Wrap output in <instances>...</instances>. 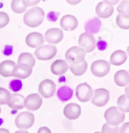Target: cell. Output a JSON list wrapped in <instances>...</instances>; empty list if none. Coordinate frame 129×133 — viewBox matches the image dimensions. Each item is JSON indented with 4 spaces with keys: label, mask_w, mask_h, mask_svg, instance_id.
<instances>
[{
    "label": "cell",
    "mask_w": 129,
    "mask_h": 133,
    "mask_svg": "<svg viewBox=\"0 0 129 133\" xmlns=\"http://www.w3.org/2000/svg\"><path fill=\"white\" fill-rule=\"evenodd\" d=\"M38 92L44 98H51L55 95L56 85L52 80L44 79L39 84Z\"/></svg>",
    "instance_id": "ba28073f"
},
{
    "label": "cell",
    "mask_w": 129,
    "mask_h": 133,
    "mask_svg": "<svg viewBox=\"0 0 129 133\" xmlns=\"http://www.w3.org/2000/svg\"><path fill=\"white\" fill-rule=\"evenodd\" d=\"M45 41L50 44H57L62 41L64 37L62 30L59 28H50L45 32Z\"/></svg>",
    "instance_id": "5bb4252c"
},
{
    "label": "cell",
    "mask_w": 129,
    "mask_h": 133,
    "mask_svg": "<svg viewBox=\"0 0 129 133\" xmlns=\"http://www.w3.org/2000/svg\"><path fill=\"white\" fill-rule=\"evenodd\" d=\"M114 82L118 87H126L129 85V72L126 70H118L114 76Z\"/></svg>",
    "instance_id": "7402d4cb"
},
{
    "label": "cell",
    "mask_w": 129,
    "mask_h": 133,
    "mask_svg": "<svg viewBox=\"0 0 129 133\" xmlns=\"http://www.w3.org/2000/svg\"><path fill=\"white\" fill-rule=\"evenodd\" d=\"M57 54V48L52 44H42L35 49L34 56L37 59L46 61L52 59Z\"/></svg>",
    "instance_id": "7a4b0ae2"
},
{
    "label": "cell",
    "mask_w": 129,
    "mask_h": 133,
    "mask_svg": "<svg viewBox=\"0 0 129 133\" xmlns=\"http://www.w3.org/2000/svg\"><path fill=\"white\" fill-rule=\"evenodd\" d=\"M17 63L26 64V65H29L34 68L35 66V58L32 53H29V52H23V53H21L20 55H19Z\"/></svg>",
    "instance_id": "cb8c5ba5"
},
{
    "label": "cell",
    "mask_w": 129,
    "mask_h": 133,
    "mask_svg": "<svg viewBox=\"0 0 129 133\" xmlns=\"http://www.w3.org/2000/svg\"><path fill=\"white\" fill-rule=\"evenodd\" d=\"M126 53H127V55L129 56V46L127 47V50H126Z\"/></svg>",
    "instance_id": "60d3db41"
},
{
    "label": "cell",
    "mask_w": 129,
    "mask_h": 133,
    "mask_svg": "<svg viewBox=\"0 0 129 133\" xmlns=\"http://www.w3.org/2000/svg\"><path fill=\"white\" fill-rule=\"evenodd\" d=\"M15 133H27V130H23V129H18V130H16Z\"/></svg>",
    "instance_id": "ab89813d"
},
{
    "label": "cell",
    "mask_w": 129,
    "mask_h": 133,
    "mask_svg": "<svg viewBox=\"0 0 129 133\" xmlns=\"http://www.w3.org/2000/svg\"><path fill=\"white\" fill-rule=\"evenodd\" d=\"M109 98H110V94L108 90L105 88H97L94 91L91 103L97 107H103L107 104Z\"/></svg>",
    "instance_id": "9c48e42d"
},
{
    "label": "cell",
    "mask_w": 129,
    "mask_h": 133,
    "mask_svg": "<svg viewBox=\"0 0 129 133\" xmlns=\"http://www.w3.org/2000/svg\"><path fill=\"white\" fill-rule=\"evenodd\" d=\"M9 15L5 12H0V29L5 27L9 23Z\"/></svg>",
    "instance_id": "1f68e13d"
},
{
    "label": "cell",
    "mask_w": 129,
    "mask_h": 133,
    "mask_svg": "<svg viewBox=\"0 0 129 133\" xmlns=\"http://www.w3.org/2000/svg\"><path fill=\"white\" fill-rule=\"evenodd\" d=\"M11 94L8 90L4 87H0V105L7 104L10 101Z\"/></svg>",
    "instance_id": "f1b7e54d"
},
{
    "label": "cell",
    "mask_w": 129,
    "mask_h": 133,
    "mask_svg": "<svg viewBox=\"0 0 129 133\" xmlns=\"http://www.w3.org/2000/svg\"><path fill=\"white\" fill-rule=\"evenodd\" d=\"M127 60V53L124 50H117L110 56V64L114 66H121Z\"/></svg>",
    "instance_id": "44dd1931"
},
{
    "label": "cell",
    "mask_w": 129,
    "mask_h": 133,
    "mask_svg": "<svg viewBox=\"0 0 129 133\" xmlns=\"http://www.w3.org/2000/svg\"><path fill=\"white\" fill-rule=\"evenodd\" d=\"M66 1L68 2V3L70 4V5H78V4H79L82 0H66Z\"/></svg>",
    "instance_id": "8d00e7d4"
},
{
    "label": "cell",
    "mask_w": 129,
    "mask_h": 133,
    "mask_svg": "<svg viewBox=\"0 0 129 133\" xmlns=\"http://www.w3.org/2000/svg\"><path fill=\"white\" fill-rule=\"evenodd\" d=\"M57 95H58L59 99H60V101H62V102H66V101L70 100L72 97L73 92H72V90L70 89V87L65 85V87H62L60 89L58 90Z\"/></svg>",
    "instance_id": "d4e9b609"
},
{
    "label": "cell",
    "mask_w": 129,
    "mask_h": 133,
    "mask_svg": "<svg viewBox=\"0 0 129 133\" xmlns=\"http://www.w3.org/2000/svg\"><path fill=\"white\" fill-rule=\"evenodd\" d=\"M45 42V37L42 36L40 32H30L26 35L25 38V43L28 47L33 49H36L37 47L42 45Z\"/></svg>",
    "instance_id": "2e32d148"
},
{
    "label": "cell",
    "mask_w": 129,
    "mask_h": 133,
    "mask_svg": "<svg viewBox=\"0 0 129 133\" xmlns=\"http://www.w3.org/2000/svg\"><path fill=\"white\" fill-rule=\"evenodd\" d=\"M15 66H16V64L13 60L7 59L2 61L0 63V76L4 77H12Z\"/></svg>",
    "instance_id": "ffe728a7"
},
{
    "label": "cell",
    "mask_w": 129,
    "mask_h": 133,
    "mask_svg": "<svg viewBox=\"0 0 129 133\" xmlns=\"http://www.w3.org/2000/svg\"><path fill=\"white\" fill-rule=\"evenodd\" d=\"M37 132H38V133H51L52 131H51V130L49 128H47V127L44 126V127H41Z\"/></svg>",
    "instance_id": "e575fe53"
},
{
    "label": "cell",
    "mask_w": 129,
    "mask_h": 133,
    "mask_svg": "<svg viewBox=\"0 0 129 133\" xmlns=\"http://www.w3.org/2000/svg\"><path fill=\"white\" fill-rule=\"evenodd\" d=\"M102 132H120V128L118 126H114V125H110L108 123H105L102 127Z\"/></svg>",
    "instance_id": "4dcf8cb0"
},
{
    "label": "cell",
    "mask_w": 129,
    "mask_h": 133,
    "mask_svg": "<svg viewBox=\"0 0 129 133\" xmlns=\"http://www.w3.org/2000/svg\"><path fill=\"white\" fill-rule=\"evenodd\" d=\"M24 100L25 97L23 95H20V94L18 93L12 94L10 101L7 103V105L11 109H14V110H22V109L25 108Z\"/></svg>",
    "instance_id": "d6986e66"
},
{
    "label": "cell",
    "mask_w": 129,
    "mask_h": 133,
    "mask_svg": "<svg viewBox=\"0 0 129 133\" xmlns=\"http://www.w3.org/2000/svg\"><path fill=\"white\" fill-rule=\"evenodd\" d=\"M33 73V66L26 65V64L17 63L14 69L12 77H15L18 79H25L28 78Z\"/></svg>",
    "instance_id": "9a60e30c"
},
{
    "label": "cell",
    "mask_w": 129,
    "mask_h": 133,
    "mask_svg": "<svg viewBox=\"0 0 129 133\" xmlns=\"http://www.w3.org/2000/svg\"><path fill=\"white\" fill-rule=\"evenodd\" d=\"M125 93H126V96H127L128 98H129V85L126 87V89H125Z\"/></svg>",
    "instance_id": "f35d334b"
},
{
    "label": "cell",
    "mask_w": 129,
    "mask_h": 133,
    "mask_svg": "<svg viewBox=\"0 0 129 133\" xmlns=\"http://www.w3.org/2000/svg\"><path fill=\"white\" fill-rule=\"evenodd\" d=\"M79 45L84 49L88 53L92 52L97 47V42L91 33L84 32L79 37Z\"/></svg>",
    "instance_id": "30bf717a"
},
{
    "label": "cell",
    "mask_w": 129,
    "mask_h": 133,
    "mask_svg": "<svg viewBox=\"0 0 129 133\" xmlns=\"http://www.w3.org/2000/svg\"><path fill=\"white\" fill-rule=\"evenodd\" d=\"M104 118L108 124L118 126L120 123H122L126 119L125 112L121 111L118 109V107L111 106L105 111Z\"/></svg>",
    "instance_id": "3957f363"
},
{
    "label": "cell",
    "mask_w": 129,
    "mask_h": 133,
    "mask_svg": "<svg viewBox=\"0 0 129 133\" xmlns=\"http://www.w3.org/2000/svg\"><path fill=\"white\" fill-rule=\"evenodd\" d=\"M44 19V12L41 7L32 6L23 15V23L31 28L38 27Z\"/></svg>",
    "instance_id": "6da1fadb"
},
{
    "label": "cell",
    "mask_w": 129,
    "mask_h": 133,
    "mask_svg": "<svg viewBox=\"0 0 129 133\" xmlns=\"http://www.w3.org/2000/svg\"><path fill=\"white\" fill-rule=\"evenodd\" d=\"M40 2H41V0H23V3H24V5H26L27 7L34 6V5H36L37 4H39Z\"/></svg>",
    "instance_id": "d6a6232c"
},
{
    "label": "cell",
    "mask_w": 129,
    "mask_h": 133,
    "mask_svg": "<svg viewBox=\"0 0 129 133\" xmlns=\"http://www.w3.org/2000/svg\"><path fill=\"white\" fill-rule=\"evenodd\" d=\"M35 118L34 115L31 111H23L20 112L15 120V124L17 129H23V130H28L32 128L34 124Z\"/></svg>",
    "instance_id": "5b68a950"
},
{
    "label": "cell",
    "mask_w": 129,
    "mask_h": 133,
    "mask_svg": "<svg viewBox=\"0 0 129 133\" xmlns=\"http://www.w3.org/2000/svg\"><path fill=\"white\" fill-rule=\"evenodd\" d=\"M93 90L87 83H81L76 87V97L81 103H87L93 97Z\"/></svg>",
    "instance_id": "52a82bcc"
},
{
    "label": "cell",
    "mask_w": 129,
    "mask_h": 133,
    "mask_svg": "<svg viewBox=\"0 0 129 133\" xmlns=\"http://www.w3.org/2000/svg\"><path fill=\"white\" fill-rule=\"evenodd\" d=\"M0 133H9V130L5 128H0Z\"/></svg>",
    "instance_id": "74e56055"
},
{
    "label": "cell",
    "mask_w": 129,
    "mask_h": 133,
    "mask_svg": "<svg viewBox=\"0 0 129 133\" xmlns=\"http://www.w3.org/2000/svg\"><path fill=\"white\" fill-rule=\"evenodd\" d=\"M117 107L123 112H129V98L126 95H122L117 98Z\"/></svg>",
    "instance_id": "4316f807"
},
{
    "label": "cell",
    "mask_w": 129,
    "mask_h": 133,
    "mask_svg": "<svg viewBox=\"0 0 129 133\" xmlns=\"http://www.w3.org/2000/svg\"><path fill=\"white\" fill-rule=\"evenodd\" d=\"M63 114L70 121L77 120L81 114V107L75 103H68L63 109Z\"/></svg>",
    "instance_id": "7c38bea8"
},
{
    "label": "cell",
    "mask_w": 129,
    "mask_h": 133,
    "mask_svg": "<svg viewBox=\"0 0 129 133\" xmlns=\"http://www.w3.org/2000/svg\"><path fill=\"white\" fill-rule=\"evenodd\" d=\"M114 13V7L113 5H108L104 1L99 2L96 6V14L99 18H109Z\"/></svg>",
    "instance_id": "e0dca14e"
},
{
    "label": "cell",
    "mask_w": 129,
    "mask_h": 133,
    "mask_svg": "<svg viewBox=\"0 0 129 133\" xmlns=\"http://www.w3.org/2000/svg\"><path fill=\"white\" fill-rule=\"evenodd\" d=\"M90 71L97 77H106L110 71V63L104 59L95 60L90 66Z\"/></svg>",
    "instance_id": "8992f818"
},
{
    "label": "cell",
    "mask_w": 129,
    "mask_h": 133,
    "mask_svg": "<svg viewBox=\"0 0 129 133\" xmlns=\"http://www.w3.org/2000/svg\"><path fill=\"white\" fill-rule=\"evenodd\" d=\"M60 25L62 28V30L71 32V31L77 29L78 25H79V21H78L77 17H75L74 15H66L60 18Z\"/></svg>",
    "instance_id": "4fadbf2b"
},
{
    "label": "cell",
    "mask_w": 129,
    "mask_h": 133,
    "mask_svg": "<svg viewBox=\"0 0 129 133\" xmlns=\"http://www.w3.org/2000/svg\"><path fill=\"white\" fill-rule=\"evenodd\" d=\"M120 132L122 133H126L129 132V122H126L121 126L120 128Z\"/></svg>",
    "instance_id": "836d02e7"
},
{
    "label": "cell",
    "mask_w": 129,
    "mask_h": 133,
    "mask_svg": "<svg viewBox=\"0 0 129 133\" xmlns=\"http://www.w3.org/2000/svg\"><path fill=\"white\" fill-rule=\"evenodd\" d=\"M11 9L15 14H23L27 10V6L23 3V0H12Z\"/></svg>",
    "instance_id": "484cf974"
},
{
    "label": "cell",
    "mask_w": 129,
    "mask_h": 133,
    "mask_svg": "<svg viewBox=\"0 0 129 133\" xmlns=\"http://www.w3.org/2000/svg\"><path fill=\"white\" fill-rule=\"evenodd\" d=\"M70 68L69 63L63 59H57L51 66V71L53 75L62 76L68 71Z\"/></svg>",
    "instance_id": "ac0fdd59"
},
{
    "label": "cell",
    "mask_w": 129,
    "mask_h": 133,
    "mask_svg": "<svg viewBox=\"0 0 129 133\" xmlns=\"http://www.w3.org/2000/svg\"><path fill=\"white\" fill-rule=\"evenodd\" d=\"M116 23L120 29H123V30H128L129 29V16L127 15L118 13L116 18Z\"/></svg>",
    "instance_id": "83f0119b"
},
{
    "label": "cell",
    "mask_w": 129,
    "mask_h": 133,
    "mask_svg": "<svg viewBox=\"0 0 129 133\" xmlns=\"http://www.w3.org/2000/svg\"><path fill=\"white\" fill-rule=\"evenodd\" d=\"M103 1L106 2L107 4H108V5H116V4L119 3V1H120V0H103Z\"/></svg>",
    "instance_id": "d590c367"
},
{
    "label": "cell",
    "mask_w": 129,
    "mask_h": 133,
    "mask_svg": "<svg viewBox=\"0 0 129 133\" xmlns=\"http://www.w3.org/2000/svg\"><path fill=\"white\" fill-rule=\"evenodd\" d=\"M116 10L119 14H122V15L129 16V0H123L117 5Z\"/></svg>",
    "instance_id": "f546056e"
},
{
    "label": "cell",
    "mask_w": 129,
    "mask_h": 133,
    "mask_svg": "<svg viewBox=\"0 0 129 133\" xmlns=\"http://www.w3.org/2000/svg\"><path fill=\"white\" fill-rule=\"evenodd\" d=\"M70 70L73 75L77 76V77H81V76L84 75L88 68V63L86 60L81 62L79 64H69Z\"/></svg>",
    "instance_id": "603a6c76"
},
{
    "label": "cell",
    "mask_w": 129,
    "mask_h": 133,
    "mask_svg": "<svg viewBox=\"0 0 129 133\" xmlns=\"http://www.w3.org/2000/svg\"><path fill=\"white\" fill-rule=\"evenodd\" d=\"M0 113H1V108H0Z\"/></svg>",
    "instance_id": "b9f144b4"
},
{
    "label": "cell",
    "mask_w": 129,
    "mask_h": 133,
    "mask_svg": "<svg viewBox=\"0 0 129 133\" xmlns=\"http://www.w3.org/2000/svg\"><path fill=\"white\" fill-rule=\"evenodd\" d=\"M40 94H30L25 97L24 105L25 108L29 111H37L41 108L42 104V98Z\"/></svg>",
    "instance_id": "8fae6325"
},
{
    "label": "cell",
    "mask_w": 129,
    "mask_h": 133,
    "mask_svg": "<svg viewBox=\"0 0 129 133\" xmlns=\"http://www.w3.org/2000/svg\"><path fill=\"white\" fill-rule=\"evenodd\" d=\"M86 51L81 46H73L65 53V58L69 64H79L85 60Z\"/></svg>",
    "instance_id": "277c9868"
}]
</instances>
